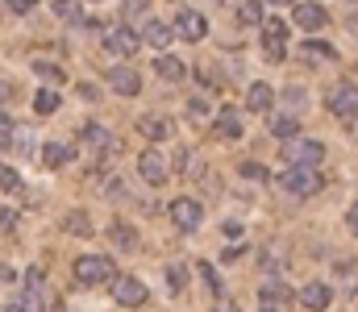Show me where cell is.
Instances as JSON below:
<instances>
[{"label":"cell","instance_id":"obj_1","mask_svg":"<svg viewBox=\"0 0 358 312\" xmlns=\"http://www.w3.org/2000/svg\"><path fill=\"white\" fill-rule=\"evenodd\" d=\"M279 192H287V196H317L321 192V175L313 171V167H287L283 175H279Z\"/></svg>","mask_w":358,"mask_h":312},{"label":"cell","instance_id":"obj_2","mask_svg":"<svg viewBox=\"0 0 358 312\" xmlns=\"http://www.w3.org/2000/svg\"><path fill=\"white\" fill-rule=\"evenodd\" d=\"M283 158H287V167H313L317 171V163L325 158V146L313 138H292V142H283Z\"/></svg>","mask_w":358,"mask_h":312},{"label":"cell","instance_id":"obj_3","mask_svg":"<svg viewBox=\"0 0 358 312\" xmlns=\"http://www.w3.org/2000/svg\"><path fill=\"white\" fill-rule=\"evenodd\" d=\"M76 279L80 283H113L117 275H113V258H104V254H84V258H76Z\"/></svg>","mask_w":358,"mask_h":312},{"label":"cell","instance_id":"obj_4","mask_svg":"<svg viewBox=\"0 0 358 312\" xmlns=\"http://www.w3.org/2000/svg\"><path fill=\"white\" fill-rule=\"evenodd\" d=\"M138 175H142L150 188L167 184V175H171V167H167V154H159V150H142V154H138Z\"/></svg>","mask_w":358,"mask_h":312},{"label":"cell","instance_id":"obj_5","mask_svg":"<svg viewBox=\"0 0 358 312\" xmlns=\"http://www.w3.org/2000/svg\"><path fill=\"white\" fill-rule=\"evenodd\" d=\"M50 304V288H46V275H42V267H29L25 271V300H21V309H46Z\"/></svg>","mask_w":358,"mask_h":312},{"label":"cell","instance_id":"obj_6","mask_svg":"<svg viewBox=\"0 0 358 312\" xmlns=\"http://www.w3.org/2000/svg\"><path fill=\"white\" fill-rule=\"evenodd\" d=\"M325 104H329V112H334V117L355 121V117H358V88H355V84H338V88L325 96Z\"/></svg>","mask_w":358,"mask_h":312},{"label":"cell","instance_id":"obj_7","mask_svg":"<svg viewBox=\"0 0 358 312\" xmlns=\"http://www.w3.org/2000/svg\"><path fill=\"white\" fill-rule=\"evenodd\" d=\"M138 46H142V34H134V29H108L104 34V50L113 59H134Z\"/></svg>","mask_w":358,"mask_h":312},{"label":"cell","instance_id":"obj_8","mask_svg":"<svg viewBox=\"0 0 358 312\" xmlns=\"http://www.w3.org/2000/svg\"><path fill=\"white\" fill-rule=\"evenodd\" d=\"M113 300L125 304V309H142V304H146V288H142L134 275H117V279H113Z\"/></svg>","mask_w":358,"mask_h":312},{"label":"cell","instance_id":"obj_9","mask_svg":"<svg viewBox=\"0 0 358 312\" xmlns=\"http://www.w3.org/2000/svg\"><path fill=\"white\" fill-rule=\"evenodd\" d=\"M292 25H300V29H308V34H321V29L329 25V13H325L321 4L304 0V4H296V13H292Z\"/></svg>","mask_w":358,"mask_h":312},{"label":"cell","instance_id":"obj_10","mask_svg":"<svg viewBox=\"0 0 358 312\" xmlns=\"http://www.w3.org/2000/svg\"><path fill=\"white\" fill-rule=\"evenodd\" d=\"M80 142L88 146L96 158H104V154H113V150H117V138H113L104 125H80Z\"/></svg>","mask_w":358,"mask_h":312},{"label":"cell","instance_id":"obj_11","mask_svg":"<svg viewBox=\"0 0 358 312\" xmlns=\"http://www.w3.org/2000/svg\"><path fill=\"white\" fill-rule=\"evenodd\" d=\"M171 29H176L179 38H187V42H200V38L208 34V21H204L196 8H183V13L176 17V25H171Z\"/></svg>","mask_w":358,"mask_h":312},{"label":"cell","instance_id":"obj_12","mask_svg":"<svg viewBox=\"0 0 358 312\" xmlns=\"http://www.w3.org/2000/svg\"><path fill=\"white\" fill-rule=\"evenodd\" d=\"M171 221H176L183 233H192V229H200V221H204V208L196 205V200H187V196H183V200H176V205H171Z\"/></svg>","mask_w":358,"mask_h":312},{"label":"cell","instance_id":"obj_13","mask_svg":"<svg viewBox=\"0 0 358 312\" xmlns=\"http://www.w3.org/2000/svg\"><path fill=\"white\" fill-rule=\"evenodd\" d=\"M108 84H113L117 96H138V92H142V75H138L134 67H113V71H108Z\"/></svg>","mask_w":358,"mask_h":312},{"label":"cell","instance_id":"obj_14","mask_svg":"<svg viewBox=\"0 0 358 312\" xmlns=\"http://www.w3.org/2000/svg\"><path fill=\"white\" fill-rule=\"evenodd\" d=\"M300 304L308 312H325L334 304V292H329L325 283H308V288H300Z\"/></svg>","mask_w":358,"mask_h":312},{"label":"cell","instance_id":"obj_15","mask_svg":"<svg viewBox=\"0 0 358 312\" xmlns=\"http://www.w3.org/2000/svg\"><path fill=\"white\" fill-rule=\"evenodd\" d=\"M138 129H142L150 142H167V138L176 133V121H171V117H142Z\"/></svg>","mask_w":358,"mask_h":312},{"label":"cell","instance_id":"obj_16","mask_svg":"<svg viewBox=\"0 0 358 312\" xmlns=\"http://www.w3.org/2000/svg\"><path fill=\"white\" fill-rule=\"evenodd\" d=\"M213 133H217V138H225V142H234V138H242V125H238V112H234V108H221V112H217V121H213Z\"/></svg>","mask_w":358,"mask_h":312},{"label":"cell","instance_id":"obj_17","mask_svg":"<svg viewBox=\"0 0 358 312\" xmlns=\"http://www.w3.org/2000/svg\"><path fill=\"white\" fill-rule=\"evenodd\" d=\"M142 38H146L150 46H159V50H163V46L176 38V29H171L167 21H159V17H150V21H146V29H142Z\"/></svg>","mask_w":358,"mask_h":312},{"label":"cell","instance_id":"obj_18","mask_svg":"<svg viewBox=\"0 0 358 312\" xmlns=\"http://www.w3.org/2000/svg\"><path fill=\"white\" fill-rule=\"evenodd\" d=\"M271 104H275V88H271V84H250L246 108H250V112H267Z\"/></svg>","mask_w":358,"mask_h":312},{"label":"cell","instance_id":"obj_19","mask_svg":"<svg viewBox=\"0 0 358 312\" xmlns=\"http://www.w3.org/2000/svg\"><path fill=\"white\" fill-rule=\"evenodd\" d=\"M67 158H71V150H67V146H59V142H46V146H42V154H38V163H42V167H50V171H59Z\"/></svg>","mask_w":358,"mask_h":312},{"label":"cell","instance_id":"obj_20","mask_svg":"<svg viewBox=\"0 0 358 312\" xmlns=\"http://www.w3.org/2000/svg\"><path fill=\"white\" fill-rule=\"evenodd\" d=\"M155 71H159L163 80H171V84H179V80L187 75V67H183V59H176V54H163V59H155Z\"/></svg>","mask_w":358,"mask_h":312},{"label":"cell","instance_id":"obj_21","mask_svg":"<svg viewBox=\"0 0 358 312\" xmlns=\"http://www.w3.org/2000/svg\"><path fill=\"white\" fill-rule=\"evenodd\" d=\"M259 296H263V304H271V309H279V304H287V300H292V288H287L283 279H279V283L271 279V283H263V292H259Z\"/></svg>","mask_w":358,"mask_h":312},{"label":"cell","instance_id":"obj_22","mask_svg":"<svg viewBox=\"0 0 358 312\" xmlns=\"http://www.w3.org/2000/svg\"><path fill=\"white\" fill-rule=\"evenodd\" d=\"M300 59H308V63H325V59H338V50H334L329 42H313V38H308V42L300 46Z\"/></svg>","mask_w":358,"mask_h":312},{"label":"cell","instance_id":"obj_23","mask_svg":"<svg viewBox=\"0 0 358 312\" xmlns=\"http://www.w3.org/2000/svg\"><path fill=\"white\" fill-rule=\"evenodd\" d=\"M287 29H292V25L279 21V17H275V21H263V46H287Z\"/></svg>","mask_w":358,"mask_h":312},{"label":"cell","instance_id":"obj_24","mask_svg":"<svg viewBox=\"0 0 358 312\" xmlns=\"http://www.w3.org/2000/svg\"><path fill=\"white\" fill-rule=\"evenodd\" d=\"M271 133H275L279 142H292V138H300V121H296V117H275V121H271Z\"/></svg>","mask_w":358,"mask_h":312},{"label":"cell","instance_id":"obj_25","mask_svg":"<svg viewBox=\"0 0 358 312\" xmlns=\"http://www.w3.org/2000/svg\"><path fill=\"white\" fill-rule=\"evenodd\" d=\"M108 237H113L117 250H134V246H138V229H134V225H113Z\"/></svg>","mask_w":358,"mask_h":312},{"label":"cell","instance_id":"obj_26","mask_svg":"<svg viewBox=\"0 0 358 312\" xmlns=\"http://www.w3.org/2000/svg\"><path fill=\"white\" fill-rule=\"evenodd\" d=\"M238 17H242V25H263V4L259 0H242Z\"/></svg>","mask_w":358,"mask_h":312},{"label":"cell","instance_id":"obj_27","mask_svg":"<svg viewBox=\"0 0 358 312\" xmlns=\"http://www.w3.org/2000/svg\"><path fill=\"white\" fill-rule=\"evenodd\" d=\"M67 233L92 237V221H88V212H67Z\"/></svg>","mask_w":358,"mask_h":312},{"label":"cell","instance_id":"obj_28","mask_svg":"<svg viewBox=\"0 0 358 312\" xmlns=\"http://www.w3.org/2000/svg\"><path fill=\"white\" fill-rule=\"evenodd\" d=\"M55 108H59V92H38V96H34V112H38V117H50Z\"/></svg>","mask_w":358,"mask_h":312},{"label":"cell","instance_id":"obj_29","mask_svg":"<svg viewBox=\"0 0 358 312\" xmlns=\"http://www.w3.org/2000/svg\"><path fill=\"white\" fill-rule=\"evenodd\" d=\"M21 188V175L13 167H0V192H17Z\"/></svg>","mask_w":358,"mask_h":312},{"label":"cell","instance_id":"obj_30","mask_svg":"<svg viewBox=\"0 0 358 312\" xmlns=\"http://www.w3.org/2000/svg\"><path fill=\"white\" fill-rule=\"evenodd\" d=\"M34 71H38V75H42V80H50V84H59V80H63V71H59V67H55V63H42V59H38V63H34Z\"/></svg>","mask_w":358,"mask_h":312},{"label":"cell","instance_id":"obj_31","mask_svg":"<svg viewBox=\"0 0 358 312\" xmlns=\"http://www.w3.org/2000/svg\"><path fill=\"white\" fill-rule=\"evenodd\" d=\"M167 283H171L176 292H183V288H187V267H167Z\"/></svg>","mask_w":358,"mask_h":312},{"label":"cell","instance_id":"obj_32","mask_svg":"<svg viewBox=\"0 0 358 312\" xmlns=\"http://www.w3.org/2000/svg\"><path fill=\"white\" fill-rule=\"evenodd\" d=\"M200 279L208 283V292H221V275H217V271H213L208 262H200Z\"/></svg>","mask_w":358,"mask_h":312},{"label":"cell","instance_id":"obj_33","mask_svg":"<svg viewBox=\"0 0 358 312\" xmlns=\"http://www.w3.org/2000/svg\"><path fill=\"white\" fill-rule=\"evenodd\" d=\"M55 13H59L63 21H71V17L80 13V0H55Z\"/></svg>","mask_w":358,"mask_h":312},{"label":"cell","instance_id":"obj_34","mask_svg":"<svg viewBox=\"0 0 358 312\" xmlns=\"http://www.w3.org/2000/svg\"><path fill=\"white\" fill-rule=\"evenodd\" d=\"M242 179H267V171L259 163H242Z\"/></svg>","mask_w":358,"mask_h":312},{"label":"cell","instance_id":"obj_35","mask_svg":"<svg viewBox=\"0 0 358 312\" xmlns=\"http://www.w3.org/2000/svg\"><path fill=\"white\" fill-rule=\"evenodd\" d=\"M13 133H17V121L0 112V138H4V142H13Z\"/></svg>","mask_w":358,"mask_h":312},{"label":"cell","instance_id":"obj_36","mask_svg":"<svg viewBox=\"0 0 358 312\" xmlns=\"http://www.w3.org/2000/svg\"><path fill=\"white\" fill-rule=\"evenodd\" d=\"M13 96H17V88H13V80H4V75H0V104H4V101H13Z\"/></svg>","mask_w":358,"mask_h":312},{"label":"cell","instance_id":"obj_37","mask_svg":"<svg viewBox=\"0 0 358 312\" xmlns=\"http://www.w3.org/2000/svg\"><path fill=\"white\" fill-rule=\"evenodd\" d=\"M8 225H17V212H13V208H4V205H0V229H8Z\"/></svg>","mask_w":358,"mask_h":312},{"label":"cell","instance_id":"obj_38","mask_svg":"<svg viewBox=\"0 0 358 312\" xmlns=\"http://www.w3.org/2000/svg\"><path fill=\"white\" fill-rule=\"evenodd\" d=\"M34 4H38V0H8V8H13V13H29Z\"/></svg>","mask_w":358,"mask_h":312},{"label":"cell","instance_id":"obj_39","mask_svg":"<svg viewBox=\"0 0 358 312\" xmlns=\"http://www.w3.org/2000/svg\"><path fill=\"white\" fill-rule=\"evenodd\" d=\"M346 225H350V233L358 237V205H355V208H346Z\"/></svg>","mask_w":358,"mask_h":312},{"label":"cell","instance_id":"obj_40","mask_svg":"<svg viewBox=\"0 0 358 312\" xmlns=\"http://www.w3.org/2000/svg\"><path fill=\"white\" fill-rule=\"evenodd\" d=\"M187 112H192V117H204V112H208V104H204V101H192V104H187Z\"/></svg>","mask_w":358,"mask_h":312},{"label":"cell","instance_id":"obj_41","mask_svg":"<svg viewBox=\"0 0 358 312\" xmlns=\"http://www.w3.org/2000/svg\"><path fill=\"white\" fill-rule=\"evenodd\" d=\"M176 167H179V171H187V167H192V154H187V150H179V154H176Z\"/></svg>","mask_w":358,"mask_h":312},{"label":"cell","instance_id":"obj_42","mask_svg":"<svg viewBox=\"0 0 358 312\" xmlns=\"http://www.w3.org/2000/svg\"><path fill=\"white\" fill-rule=\"evenodd\" d=\"M225 237H242V225L238 221H225Z\"/></svg>","mask_w":358,"mask_h":312},{"label":"cell","instance_id":"obj_43","mask_svg":"<svg viewBox=\"0 0 358 312\" xmlns=\"http://www.w3.org/2000/svg\"><path fill=\"white\" fill-rule=\"evenodd\" d=\"M80 96H84V101H96V96H100V92H96V88H92V84H80Z\"/></svg>","mask_w":358,"mask_h":312},{"label":"cell","instance_id":"obj_44","mask_svg":"<svg viewBox=\"0 0 358 312\" xmlns=\"http://www.w3.org/2000/svg\"><path fill=\"white\" fill-rule=\"evenodd\" d=\"M0 312H25V309L21 304H8V309H0Z\"/></svg>","mask_w":358,"mask_h":312},{"label":"cell","instance_id":"obj_45","mask_svg":"<svg viewBox=\"0 0 358 312\" xmlns=\"http://www.w3.org/2000/svg\"><path fill=\"white\" fill-rule=\"evenodd\" d=\"M267 4H292V0H267Z\"/></svg>","mask_w":358,"mask_h":312},{"label":"cell","instance_id":"obj_46","mask_svg":"<svg viewBox=\"0 0 358 312\" xmlns=\"http://www.w3.org/2000/svg\"><path fill=\"white\" fill-rule=\"evenodd\" d=\"M263 312H279V309H271V304H263Z\"/></svg>","mask_w":358,"mask_h":312},{"label":"cell","instance_id":"obj_47","mask_svg":"<svg viewBox=\"0 0 358 312\" xmlns=\"http://www.w3.org/2000/svg\"><path fill=\"white\" fill-rule=\"evenodd\" d=\"M221 312H229V309H221Z\"/></svg>","mask_w":358,"mask_h":312}]
</instances>
